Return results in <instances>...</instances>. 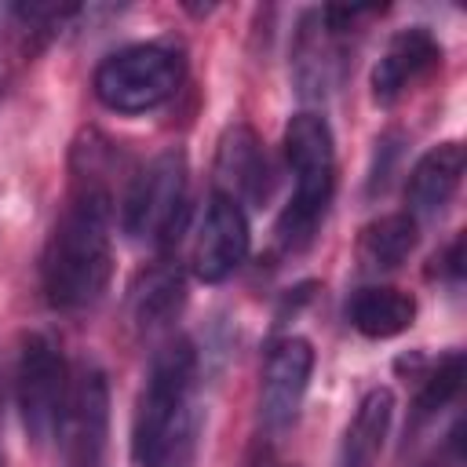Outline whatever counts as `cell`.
<instances>
[{"instance_id": "6da1fadb", "label": "cell", "mask_w": 467, "mask_h": 467, "mask_svg": "<svg viewBox=\"0 0 467 467\" xmlns=\"http://www.w3.org/2000/svg\"><path fill=\"white\" fill-rule=\"evenodd\" d=\"M69 171V201L40 252L44 299L62 314L95 306L113 277V142L99 131H84L73 146Z\"/></svg>"}, {"instance_id": "7a4b0ae2", "label": "cell", "mask_w": 467, "mask_h": 467, "mask_svg": "<svg viewBox=\"0 0 467 467\" xmlns=\"http://www.w3.org/2000/svg\"><path fill=\"white\" fill-rule=\"evenodd\" d=\"M285 161L292 171V197L277 219V237L288 248H303L336 193V139L321 113L303 109L285 124Z\"/></svg>"}, {"instance_id": "3957f363", "label": "cell", "mask_w": 467, "mask_h": 467, "mask_svg": "<svg viewBox=\"0 0 467 467\" xmlns=\"http://www.w3.org/2000/svg\"><path fill=\"white\" fill-rule=\"evenodd\" d=\"M193 376H197V350L182 336L168 339L150 358L146 383L135 398V416H131V456L139 463H150L186 420Z\"/></svg>"}, {"instance_id": "277c9868", "label": "cell", "mask_w": 467, "mask_h": 467, "mask_svg": "<svg viewBox=\"0 0 467 467\" xmlns=\"http://www.w3.org/2000/svg\"><path fill=\"white\" fill-rule=\"evenodd\" d=\"M186 77V62L171 44H128L95 66L91 91L113 113H150L164 106Z\"/></svg>"}, {"instance_id": "5b68a950", "label": "cell", "mask_w": 467, "mask_h": 467, "mask_svg": "<svg viewBox=\"0 0 467 467\" xmlns=\"http://www.w3.org/2000/svg\"><path fill=\"white\" fill-rule=\"evenodd\" d=\"M186 182H190V164L182 150H164L153 161H146L124 197H120V230L131 241H150V244H171L186 223Z\"/></svg>"}, {"instance_id": "8992f818", "label": "cell", "mask_w": 467, "mask_h": 467, "mask_svg": "<svg viewBox=\"0 0 467 467\" xmlns=\"http://www.w3.org/2000/svg\"><path fill=\"white\" fill-rule=\"evenodd\" d=\"M66 390H69V365L62 358L58 339L47 332L22 336L18 368H15V398H18L22 427L36 445L55 438Z\"/></svg>"}, {"instance_id": "52a82bcc", "label": "cell", "mask_w": 467, "mask_h": 467, "mask_svg": "<svg viewBox=\"0 0 467 467\" xmlns=\"http://www.w3.org/2000/svg\"><path fill=\"white\" fill-rule=\"evenodd\" d=\"M62 456L69 467H102L109 449V383L99 365H80L69 372V390L62 401L58 431Z\"/></svg>"}, {"instance_id": "ba28073f", "label": "cell", "mask_w": 467, "mask_h": 467, "mask_svg": "<svg viewBox=\"0 0 467 467\" xmlns=\"http://www.w3.org/2000/svg\"><path fill=\"white\" fill-rule=\"evenodd\" d=\"M248 248H252V230H248L244 208L234 197L215 190L204 204V215L190 248V270L204 285H223L241 270V263L248 259Z\"/></svg>"}, {"instance_id": "9c48e42d", "label": "cell", "mask_w": 467, "mask_h": 467, "mask_svg": "<svg viewBox=\"0 0 467 467\" xmlns=\"http://www.w3.org/2000/svg\"><path fill=\"white\" fill-rule=\"evenodd\" d=\"M314 376V347L303 336H281L270 343L259 372V416L270 431L296 423Z\"/></svg>"}, {"instance_id": "30bf717a", "label": "cell", "mask_w": 467, "mask_h": 467, "mask_svg": "<svg viewBox=\"0 0 467 467\" xmlns=\"http://www.w3.org/2000/svg\"><path fill=\"white\" fill-rule=\"evenodd\" d=\"M215 175L219 193L234 197L237 204H263L274 186V168L263 139L252 124H230L215 150Z\"/></svg>"}, {"instance_id": "8fae6325", "label": "cell", "mask_w": 467, "mask_h": 467, "mask_svg": "<svg viewBox=\"0 0 467 467\" xmlns=\"http://www.w3.org/2000/svg\"><path fill=\"white\" fill-rule=\"evenodd\" d=\"M441 62V44L427 26L398 29L387 44V51L372 66V99L379 106H394L420 77H427Z\"/></svg>"}, {"instance_id": "7c38bea8", "label": "cell", "mask_w": 467, "mask_h": 467, "mask_svg": "<svg viewBox=\"0 0 467 467\" xmlns=\"http://www.w3.org/2000/svg\"><path fill=\"white\" fill-rule=\"evenodd\" d=\"M463 168H467V150L460 139H449V142H438L431 146L409 171V182H405V204H409V215L420 223V215H438L452 193L460 190V179H463Z\"/></svg>"}, {"instance_id": "4fadbf2b", "label": "cell", "mask_w": 467, "mask_h": 467, "mask_svg": "<svg viewBox=\"0 0 467 467\" xmlns=\"http://www.w3.org/2000/svg\"><path fill=\"white\" fill-rule=\"evenodd\" d=\"M339 36L343 33H336L325 22L321 7L303 15L299 33H296V44H292V73H296V84H299L303 95H325L336 84Z\"/></svg>"}, {"instance_id": "5bb4252c", "label": "cell", "mask_w": 467, "mask_h": 467, "mask_svg": "<svg viewBox=\"0 0 467 467\" xmlns=\"http://www.w3.org/2000/svg\"><path fill=\"white\" fill-rule=\"evenodd\" d=\"M186 303V277L171 259H161L146 270L128 288V314L139 332H157L164 328Z\"/></svg>"}, {"instance_id": "9a60e30c", "label": "cell", "mask_w": 467, "mask_h": 467, "mask_svg": "<svg viewBox=\"0 0 467 467\" xmlns=\"http://www.w3.org/2000/svg\"><path fill=\"white\" fill-rule=\"evenodd\" d=\"M347 321L365 339H394L416 321V299L394 285H368L358 288L347 303Z\"/></svg>"}, {"instance_id": "2e32d148", "label": "cell", "mask_w": 467, "mask_h": 467, "mask_svg": "<svg viewBox=\"0 0 467 467\" xmlns=\"http://www.w3.org/2000/svg\"><path fill=\"white\" fill-rule=\"evenodd\" d=\"M390 420H394L390 387H372L361 398V405H358V412H354V420H350V427L343 434L339 467H372L379 460V452H383L387 434H390Z\"/></svg>"}, {"instance_id": "e0dca14e", "label": "cell", "mask_w": 467, "mask_h": 467, "mask_svg": "<svg viewBox=\"0 0 467 467\" xmlns=\"http://www.w3.org/2000/svg\"><path fill=\"white\" fill-rule=\"evenodd\" d=\"M420 241V223L409 212H387L372 219L358 237V255L368 270H394Z\"/></svg>"}, {"instance_id": "ac0fdd59", "label": "cell", "mask_w": 467, "mask_h": 467, "mask_svg": "<svg viewBox=\"0 0 467 467\" xmlns=\"http://www.w3.org/2000/svg\"><path fill=\"white\" fill-rule=\"evenodd\" d=\"M463 372H467V365H463L460 350H449L445 358H438V365L423 376V387L416 394V420H431L441 409H449L463 387Z\"/></svg>"}, {"instance_id": "d6986e66", "label": "cell", "mask_w": 467, "mask_h": 467, "mask_svg": "<svg viewBox=\"0 0 467 467\" xmlns=\"http://www.w3.org/2000/svg\"><path fill=\"white\" fill-rule=\"evenodd\" d=\"M190 452H193V423H179V431L168 438V445L142 467H190Z\"/></svg>"}, {"instance_id": "ffe728a7", "label": "cell", "mask_w": 467, "mask_h": 467, "mask_svg": "<svg viewBox=\"0 0 467 467\" xmlns=\"http://www.w3.org/2000/svg\"><path fill=\"white\" fill-rule=\"evenodd\" d=\"M434 270L431 274H438V277H445L449 285H460L463 281V234H456L438 255H434Z\"/></svg>"}]
</instances>
